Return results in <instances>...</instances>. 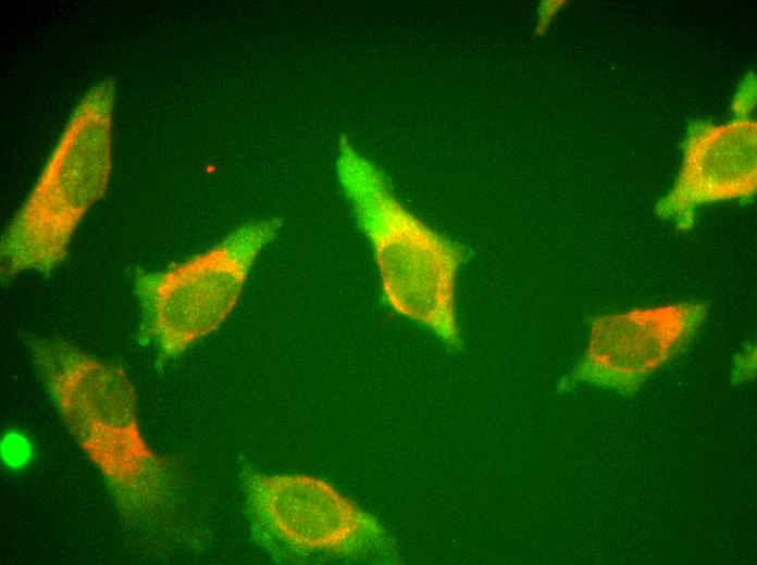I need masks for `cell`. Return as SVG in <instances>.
Returning <instances> with one entry per match:
<instances>
[{
  "label": "cell",
  "instance_id": "4",
  "mask_svg": "<svg viewBox=\"0 0 757 565\" xmlns=\"http://www.w3.org/2000/svg\"><path fill=\"white\" fill-rule=\"evenodd\" d=\"M278 227L276 219L247 223L182 263L159 272L136 269L137 342L153 347L159 362H165L218 329L237 304L256 259Z\"/></svg>",
  "mask_w": 757,
  "mask_h": 565
},
{
  "label": "cell",
  "instance_id": "5",
  "mask_svg": "<svg viewBox=\"0 0 757 565\" xmlns=\"http://www.w3.org/2000/svg\"><path fill=\"white\" fill-rule=\"evenodd\" d=\"M241 481L252 537L278 558H355L388 547L382 525L322 479L246 467Z\"/></svg>",
  "mask_w": 757,
  "mask_h": 565
},
{
  "label": "cell",
  "instance_id": "9",
  "mask_svg": "<svg viewBox=\"0 0 757 565\" xmlns=\"http://www.w3.org/2000/svg\"><path fill=\"white\" fill-rule=\"evenodd\" d=\"M755 102V76L748 75L734 99V113L737 118H747Z\"/></svg>",
  "mask_w": 757,
  "mask_h": 565
},
{
  "label": "cell",
  "instance_id": "2",
  "mask_svg": "<svg viewBox=\"0 0 757 565\" xmlns=\"http://www.w3.org/2000/svg\"><path fill=\"white\" fill-rule=\"evenodd\" d=\"M336 171L357 223L373 248L386 303L429 328L449 349L460 350L456 282L470 249L406 209L384 173L345 137Z\"/></svg>",
  "mask_w": 757,
  "mask_h": 565
},
{
  "label": "cell",
  "instance_id": "3",
  "mask_svg": "<svg viewBox=\"0 0 757 565\" xmlns=\"http://www.w3.org/2000/svg\"><path fill=\"white\" fill-rule=\"evenodd\" d=\"M113 104V83L103 79L73 110L2 235V281L27 271L49 276L66 259L78 224L110 181Z\"/></svg>",
  "mask_w": 757,
  "mask_h": 565
},
{
  "label": "cell",
  "instance_id": "7",
  "mask_svg": "<svg viewBox=\"0 0 757 565\" xmlns=\"http://www.w3.org/2000/svg\"><path fill=\"white\" fill-rule=\"evenodd\" d=\"M756 124L737 118L725 125L696 123L690 128L680 173L659 200L657 214L681 230L691 229L696 209L755 193Z\"/></svg>",
  "mask_w": 757,
  "mask_h": 565
},
{
  "label": "cell",
  "instance_id": "6",
  "mask_svg": "<svg viewBox=\"0 0 757 565\" xmlns=\"http://www.w3.org/2000/svg\"><path fill=\"white\" fill-rule=\"evenodd\" d=\"M706 314L700 302H679L594 317L586 351L562 389L587 384L633 395L684 350Z\"/></svg>",
  "mask_w": 757,
  "mask_h": 565
},
{
  "label": "cell",
  "instance_id": "10",
  "mask_svg": "<svg viewBox=\"0 0 757 565\" xmlns=\"http://www.w3.org/2000/svg\"><path fill=\"white\" fill-rule=\"evenodd\" d=\"M566 1H544L538 8L536 33L542 35L550 24L553 17L564 5Z\"/></svg>",
  "mask_w": 757,
  "mask_h": 565
},
{
  "label": "cell",
  "instance_id": "8",
  "mask_svg": "<svg viewBox=\"0 0 757 565\" xmlns=\"http://www.w3.org/2000/svg\"><path fill=\"white\" fill-rule=\"evenodd\" d=\"M32 444L18 430L5 432L1 442V457L12 470L24 468L30 461Z\"/></svg>",
  "mask_w": 757,
  "mask_h": 565
},
{
  "label": "cell",
  "instance_id": "1",
  "mask_svg": "<svg viewBox=\"0 0 757 565\" xmlns=\"http://www.w3.org/2000/svg\"><path fill=\"white\" fill-rule=\"evenodd\" d=\"M24 341L59 417L120 513L133 523L159 515L173 497V467L142 435L136 390L125 369L60 338L26 336Z\"/></svg>",
  "mask_w": 757,
  "mask_h": 565
}]
</instances>
